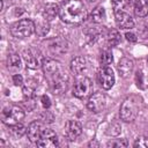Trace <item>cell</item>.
Returning <instances> with one entry per match:
<instances>
[{
	"mask_svg": "<svg viewBox=\"0 0 148 148\" xmlns=\"http://www.w3.org/2000/svg\"><path fill=\"white\" fill-rule=\"evenodd\" d=\"M42 67H43V72L45 74V76L47 79L54 76L56 74H58L62 71L61 66H60V62L54 60V59H51V58H44Z\"/></svg>",
	"mask_w": 148,
	"mask_h": 148,
	"instance_id": "cell-13",
	"label": "cell"
},
{
	"mask_svg": "<svg viewBox=\"0 0 148 148\" xmlns=\"http://www.w3.org/2000/svg\"><path fill=\"white\" fill-rule=\"evenodd\" d=\"M82 133V125L77 120H68L65 124L64 128V134L69 141L76 140Z\"/></svg>",
	"mask_w": 148,
	"mask_h": 148,
	"instance_id": "cell-10",
	"label": "cell"
},
{
	"mask_svg": "<svg viewBox=\"0 0 148 148\" xmlns=\"http://www.w3.org/2000/svg\"><path fill=\"white\" fill-rule=\"evenodd\" d=\"M106 105V97L103 92H94L89 96L87 108L92 112H101Z\"/></svg>",
	"mask_w": 148,
	"mask_h": 148,
	"instance_id": "cell-8",
	"label": "cell"
},
{
	"mask_svg": "<svg viewBox=\"0 0 148 148\" xmlns=\"http://www.w3.org/2000/svg\"><path fill=\"white\" fill-rule=\"evenodd\" d=\"M7 67L10 71H17L21 68V58L17 53H10L7 58Z\"/></svg>",
	"mask_w": 148,
	"mask_h": 148,
	"instance_id": "cell-20",
	"label": "cell"
},
{
	"mask_svg": "<svg viewBox=\"0 0 148 148\" xmlns=\"http://www.w3.org/2000/svg\"><path fill=\"white\" fill-rule=\"evenodd\" d=\"M1 118H2V121L6 125L10 126V125L21 123V120L24 118V111L17 105L7 106L2 110Z\"/></svg>",
	"mask_w": 148,
	"mask_h": 148,
	"instance_id": "cell-4",
	"label": "cell"
},
{
	"mask_svg": "<svg viewBox=\"0 0 148 148\" xmlns=\"http://www.w3.org/2000/svg\"><path fill=\"white\" fill-rule=\"evenodd\" d=\"M40 120L45 123H52L53 121V114L50 111H44V113L40 114Z\"/></svg>",
	"mask_w": 148,
	"mask_h": 148,
	"instance_id": "cell-29",
	"label": "cell"
},
{
	"mask_svg": "<svg viewBox=\"0 0 148 148\" xmlns=\"http://www.w3.org/2000/svg\"><path fill=\"white\" fill-rule=\"evenodd\" d=\"M116 23L120 29H132L134 27V21L132 16L125 12H118L114 13Z\"/></svg>",
	"mask_w": 148,
	"mask_h": 148,
	"instance_id": "cell-15",
	"label": "cell"
},
{
	"mask_svg": "<svg viewBox=\"0 0 148 148\" xmlns=\"http://www.w3.org/2000/svg\"><path fill=\"white\" fill-rule=\"evenodd\" d=\"M92 82L89 77H80L75 83H74V87H73V95L80 99H83V98H87L89 97L91 94H92Z\"/></svg>",
	"mask_w": 148,
	"mask_h": 148,
	"instance_id": "cell-5",
	"label": "cell"
},
{
	"mask_svg": "<svg viewBox=\"0 0 148 148\" xmlns=\"http://www.w3.org/2000/svg\"><path fill=\"white\" fill-rule=\"evenodd\" d=\"M13 82L15 86H22L23 84V77L21 74H14L13 75Z\"/></svg>",
	"mask_w": 148,
	"mask_h": 148,
	"instance_id": "cell-32",
	"label": "cell"
},
{
	"mask_svg": "<svg viewBox=\"0 0 148 148\" xmlns=\"http://www.w3.org/2000/svg\"><path fill=\"white\" fill-rule=\"evenodd\" d=\"M139 113V99L136 96H128L120 105L119 117L125 123H131L135 120Z\"/></svg>",
	"mask_w": 148,
	"mask_h": 148,
	"instance_id": "cell-2",
	"label": "cell"
},
{
	"mask_svg": "<svg viewBox=\"0 0 148 148\" xmlns=\"http://www.w3.org/2000/svg\"><path fill=\"white\" fill-rule=\"evenodd\" d=\"M42 14L45 21H52L57 15H59V6L54 2H47L43 6Z\"/></svg>",
	"mask_w": 148,
	"mask_h": 148,
	"instance_id": "cell-16",
	"label": "cell"
},
{
	"mask_svg": "<svg viewBox=\"0 0 148 148\" xmlns=\"http://www.w3.org/2000/svg\"><path fill=\"white\" fill-rule=\"evenodd\" d=\"M46 45H47V49L50 50V52L56 56H61V54L66 53L68 50V43L62 38L49 39L46 42Z\"/></svg>",
	"mask_w": 148,
	"mask_h": 148,
	"instance_id": "cell-11",
	"label": "cell"
},
{
	"mask_svg": "<svg viewBox=\"0 0 148 148\" xmlns=\"http://www.w3.org/2000/svg\"><path fill=\"white\" fill-rule=\"evenodd\" d=\"M120 131H121L120 125H119L118 123H112V124L110 125V127H109L108 133L111 134V135H118V134L120 133Z\"/></svg>",
	"mask_w": 148,
	"mask_h": 148,
	"instance_id": "cell-28",
	"label": "cell"
},
{
	"mask_svg": "<svg viewBox=\"0 0 148 148\" xmlns=\"http://www.w3.org/2000/svg\"><path fill=\"white\" fill-rule=\"evenodd\" d=\"M44 125L42 121L39 120H35L32 123L29 124L28 128H27V135H28V139L31 141V142H37L44 131Z\"/></svg>",
	"mask_w": 148,
	"mask_h": 148,
	"instance_id": "cell-14",
	"label": "cell"
},
{
	"mask_svg": "<svg viewBox=\"0 0 148 148\" xmlns=\"http://www.w3.org/2000/svg\"><path fill=\"white\" fill-rule=\"evenodd\" d=\"M36 32H37V35H39V36H45V35L49 32V24H47V21L44 22V23L38 24L37 28H36Z\"/></svg>",
	"mask_w": 148,
	"mask_h": 148,
	"instance_id": "cell-26",
	"label": "cell"
},
{
	"mask_svg": "<svg viewBox=\"0 0 148 148\" xmlns=\"http://www.w3.org/2000/svg\"><path fill=\"white\" fill-rule=\"evenodd\" d=\"M99 83L103 89L109 90L114 84V74L111 67L104 66L99 72Z\"/></svg>",
	"mask_w": 148,
	"mask_h": 148,
	"instance_id": "cell-12",
	"label": "cell"
},
{
	"mask_svg": "<svg viewBox=\"0 0 148 148\" xmlns=\"http://www.w3.org/2000/svg\"><path fill=\"white\" fill-rule=\"evenodd\" d=\"M133 67H134L133 60L130 59V58H126V57L121 58L120 61H119V64H118V71H119L120 75L123 77H127L132 73Z\"/></svg>",
	"mask_w": 148,
	"mask_h": 148,
	"instance_id": "cell-18",
	"label": "cell"
},
{
	"mask_svg": "<svg viewBox=\"0 0 148 148\" xmlns=\"http://www.w3.org/2000/svg\"><path fill=\"white\" fill-rule=\"evenodd\" d=\"M23 59L27 64V67L30 69H36L39 66H42L44 58L42 57V53L39 52V50L35 49V47H29L25 49L23 51Z\"/></svg>",
	"mask_w": 148,
	"mask_h": 148,
	"instance_id": "cell-7",
	"label": "cell"
},
{
	"mask_svg": "<svg viewBox=\"0 0 148 148\" xmlns=\"http://www.w3.org/2000/svg\"><path fill=\"white\" fill-rule=\"evenodd\" d=\"M60 18L68 24H80L87 18V8L81 0H65L59 6Z\"/></svg>",
	"mask_w": 148,
	"mask_h": 148,
	"instance_id": "cell-1",
	"label": "cell"
},
{
	"mask_svg": "<svg viewBox=\"0 0 148 148\" xmlns=\"http://www.w3.org/2000/svg\"><path fill=\"white\" fill-rule=\"evenodd\" d=\"M50 82V89L54 95H61L62 92H65L67 90L69 80L68 76L65 72H60L58 74H56L54 76L49 79Z\"/></svg>",
	"mask_w": 148,
	"mask_h": 148,
	"instance_id": "cell-6",
	"label": "cell"
},
{
	"mask_svg": "<svg viewBox=\"0 0 148 148\" xmlns=\"http://www.w3.org/2000/svg\"><path fill=\"white\" fill-rule=\"evenodd\" d=\"M36 31V25L32 20L30 18H22L17 22H15L10 27V34L15 38H27L30 37Z\"/></svg>",
	"mask_w": 148,
	"mask_h": 148,
	"instance_id": "cell-3",
	"label": "cell"
},
{
	"mask_svg": "<svg viewBox=\"0 0 148 148\" xmlns=\"http://www.w3.org/2000/svg\"><path fill=\"white\" fill-rule=\"evenodd\" d=\"M147 60H148V59H147Z\"/></svg>",
	"mask_w": 148,
	"mask_h": 148,
	"instance_id": "cell-36",
	"label": "cell"
},
{
	"mask_svg": "<svg viewBox=\"0 0 148 148\" xmlns=\"http://www.w3.org/2000/svg\"><path fill=\"white\" fill-rule=\"evenodd\" d=\"M113 61V56H112V52L106 50V51H103L102 54H101V62L104 65V66H108L110 65L111 62Z\"/></svg>",
	"mask_w": 148,
	"mask_h": 148,
	"instance_id": "cell-24",
	"label": "cell"
},
{
	"mask_svg": "<svg viewBox=\"0 0 148 148\" xmlns=\"http://www.w3.org/2000/svg\"><path fill=\"white\" fill-rule=\"evenodd\" d=\"M105 16H106V13H105V9L104 7L102 6H98L96 7L92 12H91V18L95 23H102L104 20H105Z\"/></svg>",
	"mask_w": 148,
	"mask_h": 148,
	"instance_id": "cell-21",
	"label": "cell"
},
{
	"mask_svg": "<svg viewBox=\"0 0 148 148\" xmlns=\"http://www.w3.org/2000/svg\"><path fill=\"white\" fill-rule=\"evenodd\" d=\"M106 39H108V44L110 46H116L120 43V34L116 29H111V30H109V32L106 35Z\"/></svg>",
	"mask_w": 148,
	"mask_h": 148,
	"instance_id": "cell-23",
	"label": "cell"
},
{
	"mask_svg": "<svg viewBox=\"0 0 148 148\" xmlns=\"http://www.w3.org/2000/svg\"><path fill=\"white\" fill-rule=\"evenodd\" d=\"M89 1H96V0H89Z\"/></svg>",
	"mask_w": 148,
	"mask_h": 148,
	"instance_id": "cell-35",
	"label": "cell"
},
{
	"mask_svg": "<svg viewBox=\"0 0 148 148\" xmlns=\"http://www.w3.org/2000/svg\"><path fill=\"white\" fill-rule=\"evenodd\" d=\"M135 81H136L138 87L143 88V75H142L141 72H138V73L135 74Z\"/></svg>",
	"mask_w": 148,
	"mask_h": 148,
	"instance_id": "cell-33",
	"label": "cell"
},
{
	"mask_svg": "<svg viewBox=\"0 0 148 148\" xmlns=\"http://www.w3.org/2000/svg\"><path fill=\"white\" fill-rule=\"evenodd\" d=\"M40 102H42V105H43L44 109H49L51 106V99L47 95H43L40 97Z\"/></svg>",
	"mask_w": 148,
	"mask_h": 148,
	"instance_id": "cell-31",
	"label": "cell"
},
{
	"mask_svg": "<svg viewBox=\"0 0 148 148\" xmlns=\"http://www.w3.org/2000/svg\"><path fill=\"white\" fill-rule=\"evenodd\" d=\"M127 141L125 139H120V140H116V141H112L110 143H108V146H111V147H127Z\"/></svg>",
	"mask_w": 148,
	"mask_h": 148,
	"instance_id": "cell-30",
	"label": "cell"
},
{
	"mask_svg": "<svg viewBox=\"0 0 148 148\" xmlns=\"http://www.w3.org/2000/svg\"><path fill=\"white\" fill-rule=\"evenodd\" d=\"M134 13L139 17H145L148 15V0H135Z\"/></svg>",
	"mask_w": 148,
	"mask_h": 148,
	"instance_id": "cell-19",
	"label": "cell"
},
{
	"mask_svg": "<svg viewBox=\"0 0 148 148\" xmlns=\"http://www.w3.org/2000/svg\"><path fill=\"white\" fill-rule=\"evenodd\" d=\"M9 133L14 138L20 139V138H22L24 135V133H27V128L22 124L17 123V124H14V125H10L9 126Z\"/></svg>",
	"mask_w": 148,
	"mask_h": 148,
	"instance_id": "cell-22",
	"label": "cell"
},
{
	"mask_svg": "<svg viewBox=\"0 0 148 148\" xmlns=\"http://www.w3.org/2000/svg\"><path fill=\"white\" fill-rule=\"evenodd\" d=\"M134 147H140V148H148V138L146 136H140L135 140Z\"/></svg>",
	"mask_w": 148,
	"mask_h": 148,
	"instance_id": "cell-27",
	"label": "cell"
},
{
	"mask_svg": "<svg viewBox=\"0 0 148 148\" xmlns=\"http://www.w3.org/2000/svg\"><path fill=\"white\" fill-rule=\"evenodd\" d=\"M127 0H112V8L114 13L123 12V9L126 7Z\"/></svg>",
	"mask_w": 148,
	"mask_h": 148,
	"instance_id": "cell-25",
	"label": "cell"
},
{
	"mask_svg": "<svg viewBox=\"0 0 148 148\" xmlns=\"http://www.w3.org/2000/svg\"><path fill=\"white\" fill-rule=\"evenodd\" d=\"M125 37H126V39L128 40V42H136V36L133 34V32H126L125 34Z\"/></svg>",
	"mask_w": 148,
	"mask_h": 148,
	"instance_id": "cell-34",
	"label": "cell"
},
{
	"mask_svg": "<svg viewBox=\"0 0 148 148\" xmlns=\"http://www.w3.org/2000/svg\"><path fill=\"white\" fill-rule=\"evenodd\" d=\"M36 145L42 148H54L58 146L57 134L51 128H44L39 140L36 142Z\"/></svg>",
	"mask_w": 148,
	"mask_h": 148,
	"instance_id": "cell-9",
	"label": "cell"
},
{
	"mask_svg": "<svg viewBox=\"0 0 148 148\" xmlns=\"http://www.w3.org/2000/svg\"><path fill=\"white\" fill-rule=\"evenodd\" d=\"M87 69V60L83 57H75L71 61V71L74 75H81Z\"/></svg>",
	"mask_w": 148,
	"mask_h": 148,
	"instance_id": "cell-17",
	"label": "cell"
}]
</instances>
